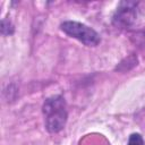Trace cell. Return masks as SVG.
<instances>
[{
  "mask_svg": "<svg viewBox=\"0 0 145 145\" xmlns=\"http://www.w3.org/2000/svg\"><path fill=\"white\" fill-rule=\"evenodd\" d=\"M45 128L49 133L56 134L61 131L67 122L68 112L66 101L61 95L48 97L42 106Z\"/></svg>",
  "mask_w": 145,
  "mask_h": 145,
  "instance_id": "6da1fadb",
  "label": "cell"
},
{
  "mask_svg": "<svg viewBox=\"0 0 145 145\" xmlns=\"http://www.w3.org/2000/svg\"><path fill=\"white\" fill-rule=\"evenodd\" d=\"M60 29L70 37L78 40L86 46H96L101 41V37L96 31L78 22H63L60 24Z\"/></svg>",
  "mask_w": 145,
  "mask_h": 145,
  "instance_id": "7a4b0ae2",
  "label": "cell"
},
{
  "mask_svg": "<svg viewBox=\"0 0 145 145\" xmlns=\"http://www.w3.org/2000/svg\"><path fill=\"white\" fill-rule=\"evenodd\" d=\"M137 1H120L112 16V24L118 28H128L134 25L138 17Z\"/></svg>",
  "mask_w": 145,
  "mask_h": 145,
  "instance_id": "3957f363",
  "label": "cell"
},
{
  "mask_svg": "<svg viewBox=\"0 0 145 145\" xmlns=\"http://www.w3.org/2000/svg\"><path fill=\"white\" fill-rule=\"evenodd\" d=\"M138 63V59L135 54H130L126 58H123L119 63L118 66L116 67V71H119V72H127L129 70H131L135 66H137Z\"/></svg>",
  "mask_w": 145,
  "mask_h": 145,
  "instance_id": "277c9868",
  "label": "cell"
},
{
  "mask_svg": "<svg viewBox=\"0 0 145 145\" xmlns=\"http://www.w3.org/2000/svg\"><path fill=\"white\" fill-rule=\"evenodd\" d=\"M15 28H14V25L11 24L10 20L8 19H2L1 20V34L7 36V35H11L14 33Z\"/></svg>",
  "mask_w": 145,
  "mask_h": 145,
  "instance_id": "5b68a950",
  "label": "cell"
},
{
  "mask_svg": "<svg viewBox=\"0 0 145 145\" xmlns=\"http://www.w3.org/2000/svg\"><path fill=\"white\" fill-rule=\"evenodd\" d=\"M131 40L138 44L139 46H144L145 48V29L142 31H137L131 35Z\"/></svg>",
  "mask_w": 145,
  "mask_h": 145,
  "instance_id": "8992f818",
  "label": "cell"
},
{
  "mask_svg": "<svg viewBox=\"0 0 145 145\" xmlns=\"http://www.w3.org/2000/svg\"><path fill=\"white\" fill-rule=\"evenodd\" d=\"M127 145H144V140H143V137L139 135V134H131L129 136V139H128V144Z\"/></svg>",
  "mask_w": 145,
  "mask_h": 145,
  "instance_id": "52a82bcc",
  "label": "cell"
}]
</instances>
